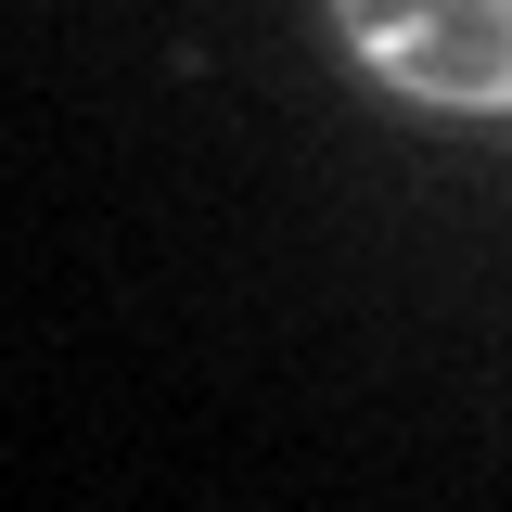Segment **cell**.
I'll return each mask as SVG.
<instances>
[{
    "label": "cell",
    "instance_id": "6da1fadb",
    "mask_svg": "<svg viewBox=\"0 0 512 512\" xmlns=\"http://www.w3.org/2000/svg\"><path fill=\"white\" fill-rule=\"evenodd\" d=\"M320 26L410 116H512V0H320Z\"/></svg>",
    "mask_w": 512,
    "mask_h": 512
}]
</instances>
